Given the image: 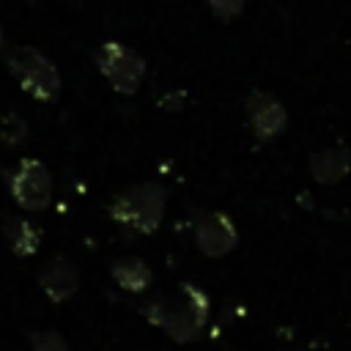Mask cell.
<instances>
[{
    "label": "cell",
    "mask_w": 351,
    "mask_h": 351,
    "mask_svg": "<svg viewBox=\"0 0 351 351\" xmlns=\"http://www.w3.org/2000/svg\"><path fill=\"white\" fill-rule=\"evenodd\" d=\"M140 313L159 329H165L173 340L186 343L197 337L200 326L208 318V299L195 285L184 282L178 296H159L154 302L140 304Z\"/></svg>",
    "instance_id": "obj_1"
},
{
    "label": "cell",
    "mask_w": 351,
    "mask_h": 351,
    "mask_svg": "<svg viewBox=\"0 0 351 351\" xmlns=\"http://www.w3.org/2000/svg\"><path fill=\"white\" fill-rule=\"evenodd\" d=\"M8 74L19 88L36 101H55L60 96V71L58 66L36 47H14L3 52Z\"/></svg>",
    "instance_id": "obj_2"
},
{
    "label": "cell",
    "mask_w": 351,
    "mask_h": 351,
    "mask_svg": "<svg viewBox=\"0 0 351 351\" xmlns=\"http://www.w3.org/2000/svg\"><path fill=\"white\" fill-rule=\"evenodd\" d=\"M107 211L123 228H132L137 233H154L165 217V189L151 181L137 184L121 192Z\"/></svg>",
    "instance_id": "obj_3"
},
{
    "label": "cell",
    "mask_w": 351,
    "mask_h": 351,
    "mask_svg": "<svg viewBox=\"0 0 351 351\" xmlns=\"http://www.w3.org/2000/svg\"><path fill=\"white\" fill-rule=\"evenodd\" d=\"M99 74L110 82L115 93L134 96L145 80V58L123 41H104L93 52Z\"/></svg>",
    "instance_id": "obj_4"
},
{
    "label": "cell",
    "mask_w": 351,
    "mask_h": 351,
    "mask_svg": "<svg viewBox=\"0 0 351 351\" xmlns=\"http://www.w3.org/2000/svg\"><path fill=\"white\" fill-rule=\"evenodd\" d=\"M3 173H5V186L19 208L38 214L52 203V176L41 159L25 156L11 170Z\"/></svg>",
    "instance_id": "obj_5"
},
{
    "label": "cell",
    "mask_w": 351,
    "mask_h": 351,
    "mask_svg": "<svg viewBox=\"0 0 351 351\" xmlns=\"http://www.w3.org/2000/svg\"><path fill=\"white\" fill-rule=\"evenodd\" d=\"M244 115H247V123H250V129L255 132L258 140L277 137L285 129V123H288L285 107L271 93H263V90H250L247 93V99H244Z\"/></svg>",
    "instance_id": "obj_6"
},
{
    "label": "cell",
    "mask_w": 351,
    "mask_h": 351,
    "mask_svg": "<svg viewBox=\"0 0 351 351\" xmlns=\"http://www.w3.org/2000/svg\"><path fill=\"white\" fill-rule=\"evenodd\" d=\"M38 288L55 304L69 302L80 288V269L66 255H55L38 269Z\"/></svg>",
    "instance_id": "obj_7"
},
{
    "label": "cell",
    "mask_w": 351,
    "mask_h": 351,
    "mask_svg": "<svg viewBox=\"0 0 351 351\" xmlns=\"http://www.w3.org/2000/svg\"><path fill=\"white\" fill-rule=\"evenodd\" d=\"M195 244L203 255L219 258L236 247V225L230 222L228 214H219V211L206 214L195 225Z\"/></svg>",
    "instance_id": "obj_8"
},
{
    "label": "cell",
    "mask_w": 351,
    "mask_h": 351,
    "mask_svg": "<svg viewBox=\"0 0 351 351\" xmlns=\"http://www.w3.org/2000/svg\"><path fill=\"white\" fill-rule=\"evenodd\" d=\"M0 230L16 258H33L41 247V228L19 214H0Z\"/></svg>",
    "instance_id": "obj_9"
},
{
    "label": "cell",
    "mask_w": 351,
    "mask_h": 351,
    "mask_svg": "<svg viewBox=\"0 0 351 351\" xmlns=\"http://www.w3.org/2000/svg\"><path fill=\"white\" fill-rule=\"evenodd\" d=\"M351 170V154L346 148H324L310 156V173L321 184H335Z\"/></svg>",
    "instance_id": "obj_10"
},
{
    "label": "cell",
    "mask_w": 351,
    "mask_h": 351,
    "mask_svg": "<svg viewBox=\"0 0 351 351\" xmlns=\"http://www.w3.org/2000/svg\"><path fill=\"white\" fill-rule=\"evenodd\" d=\"M110 274L123 291H132V293L145 291L154 280V274H151V269L145 266L143 258H121L110 266Z\"/></svg>",
    "instance_id": "obj_11"
},
{
    "label": "cell",
    "mask_w": 351,
    "mask_h": 351,
    "mask_svg": "<svg viewBox=\"0 0 351 351\" xmlns=\"http://www.w3.org/2000/svg\"><path fill=\"white\" fill-rule=\"evenodd\" d=\"M27 140V121L19 112L0 110V145L14 148Z\"/></svg>",
    "instance_id": "obj_12"
},
{
    "label": "cell",
    "mask_w": 351,
    "mask_h": 351,
    "mask_svg": "<svg viewBox=\"0 0 351 351\" xmlns=\"http://www.w3.org/2000/svg\"><path fill=\"white\" fill-rule=\"evenodd\" d=\"M27 340L33 346V351H71L66 337L55 329H38V332H27Z\"/></svg>",
    "instance_id": "obj_13"
},
{
    "label": "cell",
    "mask_w": 351,
    "mask_h": 351,
    "mask_svg": "<svg viewBox=\"0 0 351 351\" xmlns=\"http://www.w3.org/2000/svg\"><path fill=\"white\" fill-rule=\"evenodd\" d=\"M206 3L211 8L214 19H219V22H233L244 14V0H206Z\"/></svg>",
    "instance_id": "obj_14"
},
{
    "label": "cell",
    "mask_w": 351,
    "mask_h": 351,
    "mask_svg": "<svg viewBox=\"0 0 351 351\" xmlns=\"http://www.w3.org/2000/svg\"><path fill=\"white\" fill-rule=\"evenodd\" d=\"M5 52V33H3V27H0V55Z\"/></svg>",
    "instance_id": "obj_15"
}]
</instances>
